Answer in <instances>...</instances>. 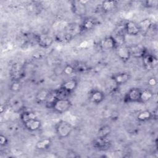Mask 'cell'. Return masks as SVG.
I'll return each instance as SVG.
<instances>
[{
  "mask_svg": "<svg viewBox=\"0 0 158 158\" xmlns=\"http://www.w3.org/2000/svg\"><path fill=\"white\" fill-rule=\"evenodd\" d=\"M56 132L60 138L68 137L73 130L72 125L65 120H60L56 125Z\"/></svg>",
  "mask_w": 158,
  "mask_h": 158,
  "instance_id": "1",
  "label": "cell"
},
{
  "mask_svg": "<svg viewBox=\"0 0 158 158\" xmlns=\"http://www.w3.org/2000/svg\"><path fill=\"white\" fill-rule=\"evenodd\" d=\"M71 105V102L68 98H57L54 102L52 109L57 113L62 114L69 110Z\"/></svg>",
  "mask_w": 158,
  "mask_h": 158,
  "instance_id": "2",
  "label": "cell"
},
{
  "mask_svg": "<svg viewBox=\"0 0 158 158\" xmlns=\"http://www.w3.org/2000/svg\"><path fill=\"white\" fill-rule=\"evenodd\" d=\"M88 1H73L72 2V10L75 15L81 17L86 13V4Z\"/></svg>",
  "mask_w": 158,
  "mask_h": 158,
  "instance_id": "3",
  "label": "cell"
},
{
  "mask_svg": "<svg viewBox=\"0 0 158 158\" xmlns=\"http://www.w3.org/2000/svg\"><path fill=\"white\" fill-rule=\"evenodd\" d=\"M100 48L104 51H109L116 49L117 43L113 36H109L104 38L99 43Z\"/></svg>",
  "mask_w": 158,
  "mask_h": 158,
  "instance_id": "4",
  "label": "cell"
},
{
  "mask_svg": "<svg viewBox=\"0 0 158 158\" xmlns=\"http://www.w3.org/2000/svg\"><path fill=\"white\" fill-rule=\"evenodd\" d=\"M93 147L101 151H106L109 149L111 143L108 137H100L98 136L93 141Z\"/></svg>",
  "mask_w": 158,
  "mask_h": 158,
  "instance_id": "5",
  "label": "cell"
},
{
  "mask_svg": "<svg viewBox=\"0 0 158 158\" xmlns=\"http://www.w3.org/2000/svg\"><path fill=\"white\" fill-rule=\"evenodd\" d=\"M141 89L137 88L130 89L126 93L124 98L125 102H139Z\"/></svg>",
  "mask_w": 158,
  "mask_h": 158,
  "instance_id": "6",
  "label": "cell"
},
{
  "mask_svg": "<svg viewBox=\"0 0 158 158\" xmlns=\"http://www.w3.org/2000/svg\"><path fill=\"white\" fill-rule=\"evenodd\" d=\"M36 41L40 46L43 48H47L52 45L54 39L49 35L40 34L36 36Z\"/></svg>",
  "mask_w": 158,
  "mask_h": 158,
  "instance_id": "7",
  "label": "cell"
},
{
  "mask_svg": "<svg viewBox=\"0 0 158 158\" xmlns=\"http://www.w3.org/2000/svg\"><path fill=\"white\" fill-rule=\"evenodd\" d=\"M124 30L127 35L130 36H136L141 31L138 24L131 20H129L125 23Z\"/></svg>",
  "mask_w": 158,
  "mask_h": 158,
  "instance_id": "8",
  "label": "cell"
},
{
  "mask_svg": "<svg viewBox=\"0 0 158 158\" xmlns=\"http://www.w3.org/2000/svg\"><path fill=\"white\" fill-rule=\"evenodd\" d=\"M130 56L136 58H143L147 53L146 49L141 44H136L129 47Z\"/></svg>",
  "mask_w": 158,
  "mask_h": 158,
  "instance_id": "9",
  "label": "cell"
},
{
  "mask_svg": "<svg viewBox=\"0 0 158 158\" xmlns=\"http://www.w3.org/2000/svg\"><path fill=\"white\" fill-rule=\"evenodd\" d=\"M115 49L117 51V54L120 60L123 62H127L129 60L131 57L129 47L123 44L117 47Z\"/></svg>",
  "mask_w": 158,
  "mask_h": 158,
  "instance_id": "10",
  "label": "cell"
},
{
  "mask_svg": "<svg viewBox=\"0 0 158 158\" xmlns=\"http://www.w3.org/2000/svg\"><path fill=\"white\" fill-rule=\"evenodd\" d=\"M105 98L104 93L98 89H93L89 93V99L94 104H100Z\"/></svg>",
  "mask_w": 158,
  "mask_h": 158,
  "instance_id": "11",
  "label": "cell"
},
{
  "mask_svg": "<svg viewBox=\"0 0 158 158\" xmlns=\"http://www.w3.org/2000/svg\"><path fill=\"white\" fill-rule=\"evenodd\" d=\"M143 62L145 68L150 70L156 67L157 64V59L154 56L146 53L143 57Z\"/></svg>",
  "mask_w": 158,
  "mask_h": 158,
  "instance_id": "12",
  "label": "cell"
},
{
  "mask_svg": "<svg viewBox=\"0 0 158 158\" xmlns=\"http://www.w3.org/2000/svg\"><path fill=\"white\" fill-rule=\"evenodd\" d=\"M112 78L116 84L120 86L124 85L130 80V75L126 72H122L114 75Z\"/></svg>",
  "mask_w": 158,
  "mask_h": 158,
  "instance_id": "13",
  "label": "cell"
},
{
  "mask_svg": "<svg viewBox=\"0 0 158 158\" xmlns=\"http://www.w3.org/2000/svg\"><path fill=\"white\" fill-rule=\"evenodd\" d=\"M77 81L75 79L69 78L63 82L60 88L69 93H71L75 89L77 86Z\"/></svg>",
  "mask_w": 158,
  "mask_h": 158,
  "instance_id": "14",
  "label": "cell"
},
{
  "mask_svg": "<svg viewBox=\"0 0 158 158\" xmlns=\"http://www.w3.org/2000/svg\"><path fill=\"white\" fill-rule=\"evenodd\" d=\"M154 98V93L148 89H144L143 90H141L140 97H139V102H147L151 99Z\"/></svg>",
  "mask_w": 158,
  "mask_h": 158,
  "instance_id": "15",
  "label": "cell"
},
{
  "mask_svg": "<svg viewBox=\"0 0 158 158\" xmlns=\"http://www.w3.org/2000/svg\"><path fill=\"white\" fill-rule=\"evenodd\" d=\"M25 127L31 131H34L38 130L41 127V122L36 118L35 119L31 120L24 124Z\"/></svg>",
  "mask_w": 158,
  "mask_h": 158,
  "instance_id": "16",
  "label": "cell"
},
{
  "mask_svg": "<svg viewBox=\"0 0 158 158\" xmlns=\"http://www.w3.org/2000/svg\"><path fill=\"white\" fill-rule=\"evenodd\" d=\"M50 91H49L47 89H42L41 90H40L36 96V101L38 102V103H45V102L46 101L49 95L50 94Z\"/></svg>",
  "mask_w": 158,
  "mask_h": 158,
  "instance_id": "17",
  "label": "cell"
},
{
  "mask_svg": "<svg viewBox=\"0 0 158 158\" xmlns=\"http://www.w3.org/2000/svg\"><path fill=\"white\" fill-rule=\"evenodd\" d=\"M36 118V114L32 111H24L20 115V119L23 124Z\"/></svg>",
  "mask_w": 158,
  "mask_h": 158,
  "instance_id": "18",
  "label": "cell"
},
{
  "mask_svg": "<svg viewBox=\"0 0 158 158\" xmlns=\"http://www.w3.org/2000/svg\"><path fill=\"white\" fill-rule=\"evenodd\" d=\"M72 37L73 36L67 32H61L59 33L57 35L56 37V40L59 43H66L69 42L72 40Z\"/></svg>",
  "mask_w": 158,
  "mask_h": 158,
  "instance_id": "19",
  "label": "cell"
},
{
  "mask_svg": "<svg viewBox=\"0 0 158 158\" xmlns=\"http://www.w3.org/2000/svg\"><path fill=\"white\" fill-rule=\"evenodd\" d=\"M95 20L91 18H87L85 19L82 23L81 24V27L82 31H88L91 30L95 25Z\"/></svg>",
  "mask_w": 158,
  "mask_h": 158,
  "instance_id": "20",
  "label": "cell"
},
{
  "mask_svg": "<svg viewBox=\"0 0 158 158\" xmlns=\"http://www.w3.org/2000/svg\"><path fill=\"white\" fill-rule=\"evenodd\" d=\"M67 32L70 33L72 36L77 35L78 33H80L82 31L81 25H79L75 24V23L67 25Z\"/></svg>",
  "mask_w": 158,
  "mask_h": 158,
  "instance_id": "21",
  "label": "cell"
},
{
  "mask_svg": "<svg viewBox=\"0 0 158 158\" xmlns=\"http://www.w3.org/2000/svg\"><path fill=\"white\" fill-rule=\"evenodd\" d=\"M52 141L50 138H44L38 141L36 144V148L40 150L48 149L51 144Z\"/></svg>",
  "mask_w": 158,
  "mask_h": 158,
  "instance_id": "22",
  "label": "cell"
},
{
  "mask_svg": "<svg viewBox=\"0 0 158 158\" xmlns=\"http://www.w3.org/2000/svg\"><path fill=\"white\" fill-rule=\"evenodd\" d=\"M136 118L139 122H145L152 118V112L147 110L141 111L138 114Z\"/></svg>",
  "mask_w": 158,
  "mask_h": 158,
  "instance_id": "23",
  "label": "cell"
},
{
  "mask_svg": "<svg viewBox=\"0 0 158 158\" xmlns=\"http://www.w3.org/2000/svg\"><path fill=\"white\" fill-rule=\"evenodd\" d=\"M111 127L109 125H104L101 126L98 131V136L100 137H108L111 133Z\"/></svg>",
  "mask_w": 158,
  "mask_h": 158,
  "instance_id": "24",
  "label": "cell"
},
{
  "mask_svg": "<svg viewBox=\"0 0 158 158\" xmlns=\"http://www.w3.org/2000/svg\"><path fill=\"white\" fill-rule=\"evenodd\" d=\"M116 6L115 1H105L102 3V9L105 12H110L114 9Z\"/></svg>",
  "mask_w": 158,
  "mask_h": 158,
  "instance_id": "25",
  "label": "cell"
},
{
  "mask_svg": "<svg viewBox=\"0 0 158 158\" xmlns=\"http://www.w3.org/2000/svg\"><path fill=\"white\" fill-rule=\"evenodd\" d=\"M117 86H118L116 83L114 81L113 78L111 77L110 78H108L106 82V87L107 90H109L110 92L114 91Z\"/></svg>",
  "mask_w": 158,
  "mask_h": 158,
  "instance_id": "26",
  "label": "cell"
},
{
  "mask_svg": "<svg viewBox=\"0 0 158 158\" xmlns=\"http://www.w3.org/2000/svg\"><path fill=\"white\" fill-rule=\"evenodd\" d=\"M22 88V84L20 80H14L10 86V91L13 92H18Z\"/></svg>",
  "mask_w": 158,
  "mask_h": 158,
  "instance_id": "27",
  "label": "cell"
},
{
  "mask_svg": "<svg viewBox=\"0 0 158 158\" xmlns=\"http://www.w3.org/2000/svg\"><path fill=\"white\" fill-rule=\"evenodd\" d=\"M138 26L140 28V30H147L149 29V28L152 26V23L149 19H144L139 23Z\"/></svg>",
  "mask_w": 158,
  "mask_h": 158,
  "instance_id": "28",
  "label": "cell"
},
{
  "mask_svg": "<svg viewBox=\"0 0 158 158\" xmlns=\"http://www.w3.org/2000/svg\"><path fill=\"white\" fill-rule=\"evenodd\" d=\"M75 71V70L74 66L70 64L65 65L63 68V73H64L66 75H70L73 74Z\"/></svg>",
  "mask_w": 158,
  "mask_h": 158,
  "instance_id": "29",
  "label": "cell"
},
{
  "mask_svg": "<svg viewBox=\"0 0 158 158\" xmlns=\"http://www.w3.org/2000/svg\"><path fill=\"white\" fill-rule=\"evenodd\" d=\"M74 68L75 71L81 72H84L88 70V67L84 63L79 62L75 65V67H74Z\"/></svg>",
  "mask_w": 158,
  "mask_h": 158,
  "instance_id": "30",
  "label": "cell"
},
{
  "mask_svg": "<svg viewBox=\"0 0 158 158\" xmlns=\"http://www.w3.org/2000/svg\"><path fill=\"white\" fill-rule=\"evenodd\" d=\"M8 144V139L3 135H0V144L1 146H5Z\"/></svg>",
  "mask_w": 158,
  "mask_h": 158,
  "instance_id": "31",
  "label": "cell"
},
{
  "mask_svg": "<svg viewBox=\"0 0 158 158\" xmlns=\"http://www.w3.org/2000/svg\"><path fill=\"white\" fill-rule=\"evenodd\" d=\"M157 81L156 78L154 77H151L148 80V85L151 87L156 86L157 85Z\"/></svg>",
  "mask_w": 158,
  "mask_h": 158,
  "instance_id": "32",
  "label": "cell"
}]
</instances>
